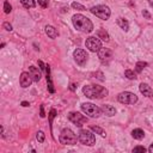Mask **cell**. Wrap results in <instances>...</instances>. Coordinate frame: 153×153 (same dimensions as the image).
Masks as SVG:
<instances>
[{
	"label": "cell",
	"instance_id": "6da1fadb",
	"mask_svg": "<svg viewBox=\"0 0 153 153\" xmlns=\"http://www.w3.org/2000/svg\"><path fill=\"white\" fill-rule=\"evenodd\" d=\"M82 92L87 98H91V99H96V98L100 99L103 97H106L109 93L108 90L100 85H86L84 86Z\"/></svg>",
	"mask_w": 153,
	"mask_h": 153
},
{
	"label": "cell",
	"instance_id": "7a4b0ae2",
	"mask_svg": "<svg viewBox=\"0 0 153 153\" xmlns=\"http://www.w3.org/2000/svg\"><path fill=\"white\" fill-rule=\"evenodd\" d=\"M72 22H73L74 27H75L76 30L81 31V32L88 33V32H91V31L93 30V24H92V22H91L87 17H85V16H82V14H75V16H73Z\"/></svg>",
	"mask_w": 153,
	"mask_h": 153
},
{
	"label": "cell",
	"instance_id": "3957f363",
	"mask_svg": "<svg viewBox=\"0 0 153 153\" xmlns=\"http://www.w3.org/2000/svg\"><path fill=\"white\" fill-rule=\"evenodd\" d=\"M59 140L62 145H75L76 143V140H79L76 137V135L68 128L63 129L59 136Z\"/></svg>",
	"mask_w": 153,
	"mask_h": 153
},
{
	"label": "cell",
	"instance_id": "277c9868",
	"mask_svg": "<svg viewBox=\"0 0 153 153\" xmlns=\"http://www.w3.org/2000/svg\"><path fill=\"white\" fill-rule=\"evenodd\" d=\"M91 13H93L96 17L103 19V20H108L110 14H111V11L108 6L105 5H97V6H93L91 10Z\"/></svg>",
	"mask_w": 153,
	"mask_h": 153
},
{
	"label": "cell",
	"instance_id": "5b68a950",
	"mask_svg": "<svg viewBox=\"0 0 153 153\" xmlns=\"http://www.w3.org/2000/svg\"><path fill=\"white\" fill-rule=\"evenodd\" d=\"M81 110L86 115H88V116H91L93 118H97V117H99L102 115V109L98 108L97 105L92 104V103H82L81 104Z\"/></svg>",
	"mask_w": 153,
	"mask_h": 153
},
{
	"label": "cell",
	"instance_id": "8992f818",
	"mask_svg": "<svg viewBox=\"0 0 153 153\" xmlns=\"http://www.w3.org/2000/svg\"><path fill=\"white\" fill-rule=\"evenodd\" d=\"M79 141L82 143V145H86V146H93L96 143V137L94 135L87 130V129H81L79 131V136H78Z\"/></svg>",
	"mask_w": 153,
	"mask_h": 153
},
{
	"label": "cell",
	"instance_id": "52a82bcc",
	"mask_svg": "<svg viewBox=\"0 0 153 153\" xmlns=\"http://www.w3.org/2000/svg\"><path fill=\"white\" fill-rule=\"evenodd\" d=\"M117 99H118V102L122 103V104H135V103L137 102V96H136L135 93L124 91V92H121V93L117 96Z\"/></svg>",
	"mask_w": 153,
	"mask_h": 153
},
{
	"label": "cell",
	"instance_id": "ba28073f",
	"mask_svg": "<svg viewBox=\"0 0 153 153\" xmlns=\"http://www.w3.org/2000/svg\"><path fill=\"white\" fill-rule=\"evenodd\" d=\"M85 45H86V48H87L90 51L96 53V51H98V50L102 48V42H100V39H99L98 37H96V36H90V37L86 38Z\"/></svg>",
	"mask_w": 153,
	"mask_h": 153
},
{
	"label": "cell",
	"instance_id": "9c48e42d",
	"mask_svg": "<svg viewBox=\"0 0 153 153\" xmlns=\"http://www.w3.org/2000/svg\"><path fill=\"white\" fill-rule=\"evenodd\" d=\"M73 57L75 60V62L79 65V66H84L86 62H87V59H88V54L84 50V49H75L74 53H73Z\"/></svg>",
	"mask_w": 153,
	"mask_h": 153
},
{
	"label": "cell",
	"instance_id": "30bf717a",
	"mask_svg": "<svg viewBox=\"0 0 153 153\" xmlns=\"http://www.w3.org/2000/svg\"><path fill=\"white\" fill-rule=\"evenodd\" d=\"M68 120L72 123H74L76 127H81L84 123L87 122V118L84 115H81L80 112H69L68 114Z\"/></svg>",
	"mask_w": 153,
	"mask_h": 153
},
{
	"label": "cell",
	"instance_id": "8fae6325",
	"mask_svg": "<svg viewBox=\"0 0 153 153\" xmlns=\"http://www.w3.org/2000/svg\"><path fill=\"white\" fill-rule=\"evenodd\" d=\"M97 53H98V57L102 62H108L112 57V51L109 48H100Z\"/></svg>",
	"mask_w": 153,
	"mask_h": 153
},
{
	"label": "cell",
	"instance_id": "7c38bea8",
	"mask_svg": "<svg viewBox=\"0 0 153 153\" xmlns=\"http://www.w3.org/2000/svg\"><path fill=\"white\" fill-rule=\"evenodd\" d=\"M31 82H32V78H31L30 73L23 72V73L20 74V78H19V84H20V86L24 87V88H26V87H29V86L31 85Z\"/></svg>",
	"mask_w": 153,
	"mask_h": 153
},
{
	"label": "cell",
	"instance_id": "4fadbf2b",
	"mask_svg": "<svg viewBox=\"0 0 153 153\" xmlns=\"http://www.w3.org/2000/svg\"><path fill=\"white\" fill-rule=\"evenodd\" d=\"M29 73H30L31 78H32V80H33L35 82H38V81L41 80L42 74H41V72L38 71L37 67H35V66H30V67H29Z\"/></svg>",
	"mask_w": 153,
	"mask_h": 153
},
{
	"label": "cell",
	"instance_id": "5bb4252c",
	"mask_svg": "<svg viewBox=\"0 0 153 153\" xmlns=\"http://www.w3.org/2000/svg\"><path fill=\"white\" fill-rule=\"evenodd\" d=\"M139 88H140V92H141L143 96H146V97H153V90L151 88V86H149L148 84L142 82V84H140Z\"/></svg>",
	"mask_w": 153,
	"mask_h": 153
},
{
	"label": "cell",
	"instance_id": "9a60e30c",
	"mask_svg": "<svg viewBox=\"0 0 153 153\" xmlns=\"http://www.w3.org/2000/svg\"><path fill=\"white\" fill-rule=\"evenodd\" d=\"M102 111L106 115V116H114L116 114V109L112 106V105H109V104H104L102 105Z\"/></svg>",
	"mask_w": 153,
	"mask_h": 153
},
{
	"label": "cell",
	"instance_id": "2e32d148",
	"mask_svg": "<svg viewBox=\"0 0 153 153\" xmlns=\"http://www.w3.org/2000/svg\"><path fill=\"white\" fill-rule=\"evenodd\" d=\"M45 33H47L50 38H56V37L59 36L57 30H56L54 26H51V25H47V26H45Z\"/></svg>",
	"mask_w": 153,
	"mask_h": 153
},
{
	"label": "cell",
	"instance_id": "e0dca14e",
	"mask_svg": "<svg viewBox=\"0 0 153 153\" xmlns=\"http://www.w3.org/2000/svg\"><path fill=\"white\" fill-rule=\"evenodd\" d=\"M47 82H48V90L50 93H54L55 92V88H54V85L51 82V76H50V67L47 65Z\"/></svg>",
	"mask_w": 153,
	"mask_h": 153
},
{
	"label": "cell",
	"instance_id": "ac0fdd59",
	"mask_svg": "<svg viewBox=\"0 0 153 153\" xmlns=\"http://www.w3.org/2000/svg\"><path fill=\"white\" fill-rule=\"evenodd\" d=\"M117 25L122 29V30H124V31H128V29H129V23H128V20L127 19H124V18H117Z\"/></svg>",
	"mask_w": 153,
	"mask_h": 153
},
{
	"label": "cell",
	"instance_id": "d6986e66",
	"mask_svg": "<svg viewBox=\"0 0 153 153\" xmlns=\"http://www.w3.org/2000/svg\"><path fill=\"white\" fill-rule=\"evenodd\" d=\"M131 136H133L134 139H136V140H141V139H143L145 133H143L142 129L137 128V129H134V130L131 131Z\"/></svg>",
	"mask_w": 153,
	"mask_h": 153
},
{
	"label": "cell",
	"instance_id": "ffe728a7",
	"mask_svg": "<svg viewBox=\"0 0 153 153\" xmlns=\"http://www.w3.org/2000/svg\"><path fill=\"white\" fill-rule=\"evenodd\" d=\"M97 37L98 38H100V39H103V41H105V42H108L109 41V33L104 30V29H99L98 31H97Z\"/></svg>",
	"mask_w": 153,
	"mask_h": 153
},
{
	"label": "cell",
	"instance_id": "44dd1931",
	"mask_svg": "<svg viewBox=\"0 0 153 153\" xmlns=\"http://www.w3.org/2000/svg\"><path fill=\"white\" fill-rule=\"evenodd\" d=\"M90 129L92 130V131H94V133H97V134H99L100 136H103V137H105V135H106V133L104 131V129H102L100 127H98V126H91L90 127Z\"/></svg>",
	"mask_w": 153,
	"mask_h": 153
},
{
	"label": "cell",
	"instance_id": "7402d4cb",
	"mask_svg": "<svg viewBox=\"0 0 153 153\" xmlns=\"http://www.w3.org/2000/svg\"><path fill=\"white\" fill-rule=\"evenodd\" d=\"M22 5L25 7V8H32L35 7V1L33 0H20Z\"/></svg>",
	"mask_w": 153,
	"mask_h": 153
},
{
	"label": "cell",
	"instance_id": "603a6c76",
	"mask_svg": "<svg viewBox=\"0 0 153 153\" xmlns=\"http://www.w3.org/2000/svg\"><path fill=\"white\" fill-rule=\"evenodd\" d=\"M146 66H147V62H145V61H139V62H136V66H135L136 68H135V69H136L137 73H140V72H142V69H143Z\"/></svg>",
	"mask_w": 153,
	"mask_h": 153
},
{
	"label": "cell",
	"instance_id": "cb8c5ba5",
	"mask_svg": "<svg viewBox=\"0 0 153 153\" xmlns=\"http://www.w3.org/2000/svg\"><path fill=\"white\" fill-rule=\"evenodd\" d=\"M124 76H127L128 79H130V80H134V79H136V75H135V73L133 72V71H130V69H127L126 72H124Z\"/></svg>",
	"mask_w": 153,
	"mask_h": 153
},
{
	"label": "cell",
	"instance_id": "d4e9b609",
	"mask_svg": "<svg viewBox=\"0 0 153 153\" xmlns=\"http://www.w3.org/2000/svg\"><path fill=\"white\" fill-rule=\"evenodd\" d=\"M44 137H45V136H44V133H43V131H41V130H39V131H37V134H36V139H37V141H38V142H41V143H42V142L44 141Z\"/></svg>",
	"mask_w": 153,
	"mask_h": 153
},
{
	"label": "cell",
	"instance_id": "484cf974",
	"mask_svg": "<svg viewBox=\"0 0 153 153\" xmlns=\"http://www.w3.org/2000/svg\"><path fill=\"white\" fill-rule=\"evenodd\" d=\"M72 7L74 10H78V11H85V7L82 5H80L79 2H72Z\"/></svg>",
	"mask_w": 153,
	"mask_h": 153
},
{
	"label": "cell",
	"instance_id": "4316f807",
	"mask_svg": "<svg viewBox=\"0 0 153 153\" xmlns=\"http://www.w3.org/2000/svg\"><path fill=\"white\" fill-rule=\"evenodd\" d=\"M4 11H5V13H10L12 11V7H11V5H10L8 1H5L4 2Z\"/></svg>",
	"mask_w": 153,
	"mask_h": 153
},
{
	"label": "cell",
	"instance_id": "83f0119b",
	"mask_svg": "<svg viewBox=\"0 0 153 153\" xmlns=\"http://www.w3.org/2000/svg\"><path fill=\"white\" fill-rule=\"evenodd\" d=\"M55 116H56V110H55V109H51L50 112H49V123H50V126H51L53 120H54Z\"/></svg>",
	"mask_w": 153,
	"mask_h": 153
},
{
	"label": "cell",
	"instance_id": "f1b7e54d",
	"mask_svg": "<svg viewBox=\"0 0 153 153\" xmlns=\"http://www.w3.org/2000/svg\"><path fill=\"white\" fill-rule=\"evenodd\" d=\"M137 152H141V153H145L146 152V148L143 146H136L133 148V153H137Z\"/></svg>",
	"mask_w": 153,
	"mask_h": 153
},
{
	"label": "cell",
	"instance_id": "f546056e",
	"mask_svg": "<svg viewBox=\"0 0 153 153\" xmlns=\"http://www.w3.org/2000/svg\"><path fill=\"white\" fill-rule=\"evenodd\" d=\"M38 4H39L43 8H45V7L48 6V4H49V0H38Z\"/></svg>",
	"mask_w": 153,
	"mask_h": 153
},
{
	"label": "cell",
	"instance_id": "4dcf8cb0",
	"mask_svg": "<svg viewBox=\"0 0 153 153\" xmlns=\"http://www.w3.org/2000/svg\"><path fill=\"white\" fill-rule=\"evenodd\" d=\"M2 26H4V29L7 30V31H11V30H12V25H11L10 23H7V22H5V23L2 24Z\"/></svg>",
	"mask_w": 153,
	"mask_h": 153
},
{
	"label": "cell",
	"instance_id": "1f68e13d",
	"mask_svg": "<svg viewBox=\"0 0 153 153\" xmlns=\"http://www.w3.org/2000/svg\"><path fill=\"white\" fill-rule=\"evenodd\" d=\"M142 16H143L145 18H147V19H151V14H149V12H148L147 10H143V11H142Z\"/></svg>",
	"mask_w": 153,
	"mask_h": 153
},
{
	"label": "cell",
	"instance_id": "d6a6232c",
	"mask_svg": "<svg viewBox=\"0 0 153 153\" xmlns=\"http://www.w3.org/2000/svg\"><path fill=\"white\" fill-rule=\"evenodd\" d=\"M38 65H39V68H41V69H42V71H43V69H45V68H47V66H44V63H43V62H42V61H41V60H39V61H38Z\"/></svg>",
	"mask_w": 153,
	"mask_h": 153
},
{
	"label": "cell",
	"instance_id": "836d02e7",
	"mask_svg": "<svg viewBox=\"0 0 153 153\" xmlns=\"http://www.w3.org/2000/svg\"><path fill=\"white\" fill-rule=\"evenodd\" d=\"M41 117H44L45 115H44V109H43V105H41V115H39Z\"/></svg>",
	"mask_w": 153,
	"mask_h": 153
},
{
	"label": "cell",
	"instance_id": "e575fe53",
	"mask_svg": "<svg viewBox=\"0 0 153 153\" xmlns=\"http://www.w3.org/2000/svg\"><path fill=\"white\" fill-rule=\"evenodd\" d=\"M75 88H76V85H75V84H71V90L74 91Z\"/></svg>",
	"mask_w": 153,
	"mask_h": 153
},
{
	"label": "cell",
	"instance_id": "d590c367",
	"mask_svg": "<svg viewBox=\"0 0 153 153\" xmlns=\"http://www.w3.org/2000/svg\"><path fill=\"white\" fill-rule=\"evenodd\" d=\"M148 152H149V153H153V143L148 147Z\"/></svg>",
	"mask_w": 153,
	"mask_h": 153
},
{
	"label": "cell",
	"instance_id": "8d00e7d4",
	"mask_svg": "<svg viewBox=\"0 0 153 153\" xmlns=\"http://www.w3.org/2000/svg\"><path fill=\"white\" fill-rule=\"evenodd\" d=\"M30 104L27 102H22V106H29Z\"/></svg>",
	"mask_w": 153,
	"mask_h": 153
},
{
	"label": "cell",
	"instance_id": "74e56055",
	"mask_svg": "<svg viewBox=\"0 0 153 153\" xmlns=\"http://www.w3.org/2000/svg\"><path fill=\"white\" fill-rule=\"evenodd\" d=\"M148 4H149L152 7H153V0H148Z\"/></svg>",
	"mask_w": 153,
	"mask_h": 153
}]
</instances>
